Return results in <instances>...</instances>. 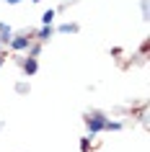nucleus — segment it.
Masks as SVG:
<instances>
[{"mask_svg": "<svg viewBox=\"0 0 150 152\" xmlns=\"http://www.w3.org/2000/svg\"><path fill=\"white\" fill-rule=\"evenodd\" d=\"M106 119H109V116H106V113L103 111H88L86 113V129H88V137H96V134H101L103 132V124H106Z\"/></svg>", "mask_w": 150, "mask_h": 152, "instance_id": "f257e3e1", "label": "nucleus"}, {"mask_svg": "<svg viewBox=\"0 0 150 152\" xmlns=\"http://www.w3.org/2000/svg\"><path fill=\"white\" fill-rule=\"evenodd\" d=\"M31 41H34V31L29 28V31H24V34H13L5 49H10L13 54H24L26 49H29V44H31Z\"/></svg>", "mask_w": 150, "mask_h": 152, "instance_id": "f03ea898", "label": "nucleus"}, {"mask_svg": "<svg viewBox=\"0 0 150 152\" xmlns=\"http://www.w3.org/2000/svg\"><path fill=\"white\" fill-rule=\"evenodd\" d=\"M16 62L21 64V72H24V77H34L36 72H39V57H29V54H18Z\"/></svg>", "mask_w": 150, "mask_h": 152, "instance_id": "7ed1b4c3", "label": "nucleus"}, {"mask_svg": "<svg viewBox=\"0 0 150 152\" xmlns=\"http://www.w3.org/2000/svg\"><path fill=\"white\" fill-rule=\"evenodd\" d=\"M52 36H55V26H52V23H41L39 28L34 31V39H36V41H41V44H47V41L52 39Z\"/></svg>", "mask_w": 150, "mask_h": 152, "instance_id": "20e7f679", "label": "nucleus"}, {"mask_svg": "<svg viewBox=\"0 0 150 152\" xmlns=\"http://www.w3.org/2000/svg\"><path fill=\"white\" fill-rule=\"evenodd\" d=\"M13 26L10 23H5V21H0V44H3V49L8 47V41H10V36H13Z\"/></svg>", "mask_w": 150, "mask_h": 152, "instance_id": "39448f33", "label": "nucleus"}, {"mask_svg": "<svg viewBox=\"0 0 150 152\" xmlns=\"http://www.w3.org/2000/svg\"><path fill=\"white\" fill-rule=\"evenodd\" d=\"M80 31V26L75 23V21H67V23H60L55 28V34H78Z\"/></svg>", "mask_w": 150, "mask_h": 152, "instance_id": "423d86ee", "label": "nucleus"}, {"mask_svg": "<svg viewBox=\"0 0 150 152\" xmlns=\"http://www.w3.org/2000/svg\"><path fill=\"white\" fill-rule=\"evenodd\" d=\"M124 129V124L119 119H106V124H103V132H122Z\"/></svg>", "mask_w": 150, "mask_h": 152, "instance_id": "0eeeda50", "label": "nucleus"}, {"mask_svg": "<svg viewBox=\"0 0 150 152\" xmlns=\"http://www.w3.org/2000/svg\"><path fill=\"white\" fill-rule=\"evenodd\" d=\"M41 49H44V44H41V41H36V39H34L31 44H29V49H26L24 54H29V57H39V54H41Z\"/></svg>", "mask_w": 150, "mask_h": 152, "instance_id": "6e6552de", "label": "nucleus"}, {"mask_svg": "<svg viewBox=\"0 0 150 152\" xmlns=\"http://www.w3.org/2000/svg\"><path fill=\"white\" fill-rule=\"evenodd\" d=\"M55 18H57V8H47L41 13V23H55Z\"/></svg>", "mask_w": 150, "mask_h": 152, "instance_id": "1a4fd4ad", "label": "nucleus"}, {"mask_svg": "<svg viewBox=\"0 0 150 152\" xmlns=\"http://www.w3.org/2000/svg\"><path fill=\"white\" fill-rule=\"evenodd\" d=\"M13 90H16L18 96H29V90H31V85H29L26 80H21V83H16V85H13Z\"/></svg>", "mask_w": 150, "mask_h": 152, "instance_id": "9d476101", "label": "nucleus"}, {"mask_svg": "<svg viewBox=\"0 0 150 152\" xmlns=\"http://www.w3.org/2000/svg\"><path fill=\"white\" fill-rule=\"evenodd\" d=\"M91 139H93V137H83V139H80V152H91L93 150V142H91Z\"/></svg>", "mask_w": 150, "mask_h": 152, "instance_id": "9b49d317", "label": "nucleus"}, {"mask_svg": "<svg viewBox=\"0 0 150 152\" xmlns=\"http://www.w3.org/2000/svg\"><path fill=\"white\" fill-rule=\"evenodd\" d=\"M140 10H142V21H148V0H140Z\"/></svg>", "mask_w": 150, "mask_h": 152, "instance_id": "f8f14e48", "label": "nucleus"}, {"mask_svg": "<svg viewBox=\"0 0 150 152\" xmlns=\"http://www.w3.org/2000/svg\"><path fill=\"white\" fill-rule=\"evenodd\" d=\"M148 47H150L148 41H142V44H140V54H142V57H148Z\"/></svg>", "mask_w": 150, "mask_h": 152, "instance_id": "ddd939ff", "label": "nucleus"}, {"mask_svg": "<svg viewBox=\"0 0 150 152\" xmlns=\"http://www.w3.org/2000/svg\"><path fill=\"white\" fill-rule=\"evenodd\" d=\"M8 5H18V3H24V0H5Z\"/></svg>", "mask_w": 150, "mask_h": 152, "instance_id": "4468645a", "label": "nucleus"}, {"mask_svg": "<svg viewBox=\"0 0 150 152\" xmlns=\"http://www.w3.org/2000/svg\"><path fill=\"white\" fill-rule=\"evenodd\" d=\"M3 64H5V54L0 52V70H3Z\"/></svg>", "mask_w": 150, "mask_h": 152, "instance_id": "2eb2a0df", "label": "nucleus"}, {"mask_svg": "<svg viewBox=\"0 0 150 152\" xmlns=\"http://www.w3.org/2000/svg\"><path fill=\"white\" fill-rule=\"evenodd\" d=\"M29 3H41V0H29Z\"/></svg>", "mask_w": 150, "mask_h": 152, "instance_id": "dca6fc26", "label": "nucleus"}, {"mask_svg": "<svg viewBox=\"0 0 150 152\" xmlns=\"http://www.w3.org/2000/svg\"><path fill=\"white\" fill-rule=\"evenodd\" d=\"M0 52H3V44H0Z\"/></svg>", "mask_w": 150, "mask_h": 152, "instance_id": "f3484780", "label": "nucleus"}]
</instances>
